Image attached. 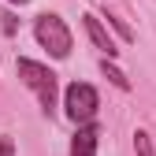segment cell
<instances>
[{"label": "cell", "instance_id": "1", "mask_svg": "<svg viewBox=\"0 0 156 156\" xmlns=\"http://www.w3.org/2000/svg\"><path fill=\"white\" fill-rule=\"evenodd\" d=\"M15 71L23 78V86L37 97V104H41L45 115H56V104H60V74L52 67L37 63V60H26V56H19L15 60Z\"/></svg>", "mask_w": 156, "mask_h": 156}, {"label": "cell", "instance_id": "2", "mask_svg": "<svg viewBox=\"0 0 156 156\" xmlns=\"http://www.w3.org/2000/svg\"><path fill=\"white\" fill-rule=\"evenodd\" d=\"M34 37H37V45H41L52 60H67L71 48H74V37H71L67 23L56 11H41L34 19Z\"/></svg>", "mask_w": 156, "mask_h": 156}, {"label": "cell", "instance_id": "3", "mask_svg": "<svg viewBox=\"0 0 156 156\" xmlns=\"http://www.w3.org/2000/svg\"><path fill=\"white\" fill-rule=\"evenodd\" d=\"M63 108H67V119L74 126H86L97 119V112H101V97L89 82H71L63 89Z\"/></svg>", "mask_w": 156, "mask_h": 156}, {"label": "cell", "instance_id": "4", "mask_svg": "<svg viewBox=\"0 0 156 156\" xmlns=\"http://www.w3.org/2000/svg\"><path fill=\"white\" fill-rule=\"evenodd\" d=\"M82 26H86V34H89V41H93V48L104 56V60H115L119 56V48H115V41H112V34H108V26L97 19L93 11H86L82 15Z\"/></svg>", "mask_w": 156, "mask_h": 156}, {"label": "cell", "instance_id": "5", "mask_svg": "<svg viewBox=\"0 0 156 156\" xmlns=\"http://www.w3.org/2000/svg\"><path fill=\"white\" fill-rule=\"evenodd\" d=\"M97 145H101V126L86 123V126H78L74 138H71V156H97Z\"/></svg>", "mask_w": 156, "mask_h": 156}, {"label": "cell", "instance_id": "6", "mask_svg": "<svg viewBox=\"0 0 156 156\" xmlns=\"http://www.w3.org/2000/svg\"><path fill=\"white\" fill-rule=\"evenodd\" d=\"M101 74H104V78H108V82H112V86H115V89H123V93H126V89H130V78H126V74H123V71H119V67H115V63H112V60H101Z\"/></svg>", "mask_w": 156, "mask_h": 156}, {"label": "cell", "instance_id": "7", "mask_svg": "<svg viewBox=\"0 0 156 156\" xmlns=\"http://www.w3.org/2000/svg\"><path fill=\"white\" fill-rule=\"evenodd\" d=\"M134 152L138 156H156V145H152V138H149V130H134Z\"/></svg>", "mask_w": 156, "mask_h": 156}, {"label": "cell", "instance_id": "8", "mask_svg": "<svg viewBox=\"0 0 156 156\" xmlns=\"http://www.w3.org/2000/svg\"><path fill=\"white\" fill-rule=\"evenodd\" d=\"M104 19H108V23H112V30H115V34H119V37H123V41H126V45H130V41H134V30H130V26H126V23H123V19H115V15H112V11H108V15H104Z\"/></svg>", "mask_w": 156, "mask_h": 156}, {"label": "cell", "instance_id": "9", "mask_svg": "<svg viewBox=\"0 0 156 156\" xmlns=\"http://www.w3.org/2000/svg\"><path fill=\"white\" fill-rule=\"evenodd\" d=\"M0 19H4V23H0V26H4V34H8V37H11V34H15V30H19V19H15V15H11V11H4V15H0Z\"/></svg>", "mask_w": 156, "mask_h": 156}, {"label": "cell", "instance_id": "10", "mask_svg": "<svg viewBox=\"0 0 156 156\" xmlns=\"http://www.w3.org/2000/svg\"><path fill=\"white\" fill-rule=\"evenodd\" d=\"M0 156H15V141L8 138V134L0 138Z\"/></svg>", "mask_w": 156, "mask_h": 156}, {"label": "cell", "instance_id": "11", "mask_svg": "<svg viewBox=\"0 0 156 156\" xmlns=\"http://www.w3.org/2000/svg\"><path fill=\"white\" fill-rule=\"evenodd\" d=\"M8 4H19V8H23V4H30V0H8Z\"/></svg>", "mask_w": 156, "mask_h": 156}]
</instances>
